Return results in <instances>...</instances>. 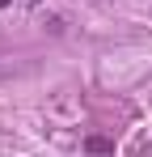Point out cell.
<instances>
[{
    "label": "cell",
    "instance_id": "obj_2",
    "mask_svg": "<svg viewBox=\"0 0 152 157\" xmlns=\"http://www.w3.org/2000/svg\"><path fill=\"white\" fill-rule=\"evenodd\" d=\"M4 4H13V0H0V9H4Z\"/></svg>",
    "mask_w": 152,
    "mask_h": 157
},
{
    "label": "cell",
    "instance_id": "obj_1",
    "mask_svg": "<svg viewBox=\"0 0 152 157\" xmlns=\"http://www.w3.org/2000/svg\"><path fill=\"white\" fill-rule=\"evenodd\" d=\"M85 149H89V153H114V144H110L106 136H89V140H85Z\"/></svg>",
    "mask_w": 152,
    "mask_h": 157
}]
</instances>
